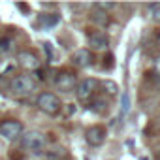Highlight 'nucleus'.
I'll return each instance as SVG.
<instances>
[{
    "label": "nucleus",
    "mask_w": 160,
    "mask_h": 160,
    "mask_svg": "<svg viewBox=\"0 0 160 160\" xmlns=\"http://www.w3.org/2000/svg\"><path fill=\"white\" fill-rule=\"evenodd\" d=\"M21 143H23V147H25L27 151L40 152V151L45 149V145H47V138H45V134H42L40 130H30V132H27V134L23 136Z\"/></svg>",
    "instance_id": "f257e3e1"
},
{
    "label": "nucleus",
    "mask_w": 160,
    "mask_h": 160,
    "mask_svg": "<svg viewBox=\"0 0 160 160\" xmlns=\"http://www.w3.org/2000/svg\"><path fill=\"white\" fill-rule=\"evenodd\" d=\"M36 104H38V108H40L43 113H47V115H55V113H58V109L62 108L58 96L53 94V92H42V94L38 96Z\"/></svg>",
    "instance_id": "f03ea898"
},
{
    "label": "nucleus",
    "mask_w": 160,
    "mask_h": 160,
    "mask_svg": "<svg viewBox=\"0 0 160 160\" xmlns=\"http://www.w3.org/2000/svg\"><path fill=\"white\" fill-rule=\"evenodd\" d=\"M36 89V79L32 75H17L12 79V91L15 94H30Z\"/></svg>",
    "instance_id": "7ed1b4c3"
},
{
    "label": "nucleus",
    "mask_w": 160,
    "mask_h": 160,
    "mask_svg": "<svg viewBox=\"0 0 160 160\" xmlns=\"http://www.w3.org/2000/svg\"><path fill=\"white\" fill-rule=\"evenodd\" d=\"M21 134H23V124H21L19 121H15V119H6V121L0 122V136H2L4 139L13 141V139H17Z\"/></svg>",
    "instance_id": "20e7f679"
},
{
    "label": "nucleus",
    "mask_w": 160,
    "mask_h": 160,
    "mask_svg": "<svg viewBox=\"0 0 160 160\" xmlns=\"http://www.w3.org/2000/svg\"><path fill=\"white\" fill-rule=\"evenodd\" d=\"M96 87H98V81H96V79H94V77H87V79H83V81L77 83V87H75V96L81 100V102H87V100H91V96L94 94Z\"/></svg>",
    "instance_id": "39448f33"
},
{
    "label": "nucleus",
    "mask_w": 160,
    "mask_h": 160,
    "mask_svg": "<svg viewBox=\"0 0 160 160\" xmlns=\"http://www.w3.org/2000/svg\"><path fill=\"white\" fill-rule=\"evenodd\" d=\"M106 138H108V132H106L104 126H91V128L85 132V139H87V143H89L91 147H100V145H104Z\"/></svg>",
    "instance_id": "423d86ee"
},
{
    "label": "nucleus",
    "mask_w": 160,
    "mask_h": 160,
    "mask_svg": "<svg viewBox=\"0 0 160 160\" xmlns=\"http://www.w3.org/2000/svg\"><path fill=\"white\" fill-rule=\"evenodd\" d=\"M55 85H57L58 91H62V92H70V91H73V89L77 87V79H75L73 73L64 72V73H58V75H57Z\"/></svg>",
    "instance_id": "0eeeda50"
},
{
    "label": "nucleus",
    "mask_w": 160,
    "mask_h": 160,
    "mask_svg": "<svg viewBox=\"0 0 160 160\" xmlns=\"http://www.w3.org/2000/svg\"><path fill=\"white\" fill-rule=\"evenodd\" d=\"M89 45H91V49H94V51H104V49H108V45H109V38H108L106 32L94 30V32L89 34Z\"/></svg>",
    "instance_id": "6e6552de"
},
{
    "label": "nucleus",
    "mask_w": 160,
    "mask_h": 160,
    "mask_svg": "<svg viewBox=\"0 0 160 160\" xmlns=\"http://www.w3.org/2000/svg\"><path fill=\"white\" fill-rule=\"evenodd\" d=\"M91 62H92V57H91V51L89 49H77V51H73V55H72V64L73 66H77V68H87Z\"/></svg>",
    "instance_id": "1a4fd4ad"
},
{
    "label": "nucleus",
    "mask_w": 160,
    "mask_h": 160,
    "mask_svg": "<svg viewBox=\"0 0 160 160\" xmlns=\"http://www.w3.org/2000/svg\"><path fill=\"white\" fill-rule=\"evenodd\" d=\"M17 60H19V64H21L23 68H27V70H36V68L40 66V58H38L34 53H30V51H21V53L17 55Z\"/></svg>",
    "instance_id": "9d476101"
},
{
    "label": "nucleus",
    "mask_w": 160,
    "mask_h": 160,
    "mask_svg": "<svg viewBox=\"0 0 160 160\" xmlns=\"http://www.w3.org/2000/svg\"><path fill=\"white\" fill-rule=\"evenodd\" d=\"M149 13H151V19H152L154 23H160V2L152 4L151 10H149Z\"/></svg>",
    "instance_id": "9b49d317"
},
{
    "label": "nucleus",
    "mask_w": 160,
    "mask_h": 160,
    "mask_svg": "<svg viewBox=\"0 0 160 160\" xmlns=\"http://www.w3.org/2000/svg\"><path fill=\"white\" fill-rule=\"evenodd\" d=\"M92 109H94V111H104V109H108V102H106L104 98H96V100L92 102Z\"/></svg>",
    "instance_id": "f8f14e48"
},
{
    "label": "nucleus",
    "mask_w": 160,
    "mask_h": 160,
    "mask_svg": "<svg viewBox=\"0 0 160 160\" xmlns=\"http://www.w3.org/2000/svg\"><path fill=\"white\" fill-rule=\"evenodd\" d=\"M104 89L108 91V94H117V91H119V87H117V83H113V81H109V79H108V81H104Z\"/></svg>",
    "instance_id": "ddd939ff"
},
{
    "label": "nucleus",
    "mask_w": 160,
    "mask_h": 160,
    "mask_svg": "<svg viewBox=\"0 0 160 160\" xmlns=\"http://www.w3.org/2000/svg\"><path fill=\"white\" fill-rule=\"evenodd\" d=\"M94 8H96V10H102V12H108V10H111V8H115V4H111V2H96Z\"/></svg>",
    "instance_id": "4468645a"
},
{
    "label": "nucleus",
    "mask_w": 160,
    "mask_h": 160,
    "mask_svg": "<svg viewBox=\"0 0 160 160\" xmlns=\"http://www.w3.org/2000/svg\"><path fill=\"white\" fill-rule=\"evenodd\" d=\"M10 43H12V40H2V42H0V47H2L4 51H10V49H12Z\"/></svg>",
    "instance_id": "2eb2a0df"
},
{
    "label": "nucleus",
    "mask_w": 160,
    "mask_h": 160,
    "mask_svg": "<svg viewBox=\"0 0 160 160\" xmlns=\"http://www.w3.org/2000/svg\"><path fill=\"white\" fill-rule=\"evenodd\" d=\"M122 109H124V111L128 109V92L122 94Z\"/></svg>",
    "instance_id": "dca6fc26"
},
{
    "label": "nucleus",
    "mask_w": 160,
    "mask_h": 160,
    "mask_svg": "<svg viewBox=\"0 0 160 160\" xmlns=\"http://www.w3.org/2000/svg\"><path fill=\"white\" fill-rule=\"evenodd\" d=\"M156 42H158V45H160V32L156 34Z\"/></svg>",
    "instance_id": "f3484780"
}]
</instances>
